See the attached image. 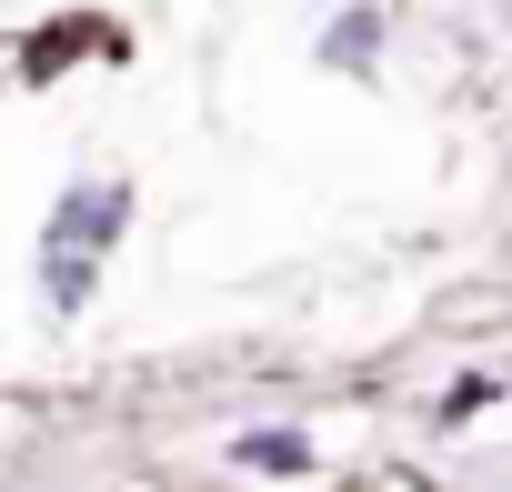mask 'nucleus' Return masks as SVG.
<instances>
[{
	"label": "nucleus",
	"mask_w": 512,
	"mask_h": 492,
	"mask_svg": "<svg viewBox=\"0 0 512 492\" xmlns=\"http://www.w3.org/2000/svg\"><path fill=\"white\" fill-rule=\"evenodd\" d=\"M131 211H141V191H131V181H71V191L51 201V231H41V241H71V252H111V241L131 231Z\"/></svg>",
	"instance_id": "nucleus-1"
},
{
	"label": "nucleus",
	"mask_w": 512,
	"mask_h": 492,
	"mask_svg": "<svg viewBox=\"0 0 512 492\" xmlns=\"http://www.w3.org/2000/svg\"><path fill=\"white\" fill-rule=\"evenodd\" d=\"M111 51H121V31L81 11V21H41V31H31V51H11V61H21V81H61L71 61H111Z\"/></svg>",
	"instance_id": "nucleus-3"
},
{
	"label": "nucleus",
	"mask_w": 512,
	"mask_h": 492,
	"mask_svg": "<svg viewBox=\"0 0 512 492\" xmlns=\"http://www.w3.org/2000/svg\"><path fill=\"white\" fill-rule=\"evenodd\" d=\"M442 322H452V332H472V322H512V302H502V292H452Z\"/></svg>",
	"instance_id": "nucleus-7"
},
{
	"label": "nucleus",
	"mask_w": 512,
	"mask_h": 492,
	"mask_svg": "<svg viewBox=\"0 0 512 492\" xmlns=\"http://www.w3.org/2000/svg\"><path fill=\"white\" fill-rule=\"evenodd\" d=\"M312 51H322V71L372 81V71H382V51H392V11H382V0H342V11H332V31H322Z\"/></svg>",
	"instance_id": "nucleus-2"
},
{
	"label": "nucleus",
	"mask_w": 512,
	"mask_h": 492,
	"mask_svg": "<svg viewBox=\"0 0 512 492\" xmlns=\"http://www.w3.org/2000/svg\"><path fill=\"white\" fill-rule=\"evenodd\" d=\"M0 61H11V41H0Z\"/></svg>",
	"instance_id": "nucleus-8"
},
{
	"label": "nucleus",
	"mask_w": 512,
	"mask_h": 492,
	"mask_svg": "<svg viewBox=\"0 0 512 492\" xmlns=\"http://www.w3.org/2000/svg\"><path fill=\"white\" fill-rule=\"evenodd\" d=\"M492 402H502V372H462V382L442 392V412H432V422H442V432H462V422H472V412H492Z\"/></svg>",
	"instance_id": "nucleus-6"
},
{
	"label": "nucleus",
	"mask_w": 512,
	"mask_h": 492,
	"mask_svg": "<svg viewBox=\"0 0 512 492\" xmlns=\"http://www.w3.org/2000/svg\"><path fill=\"white\" fill-rule=\"evenodd\" d=\"M91 292H101V252L41 241V302H51V312H91Z\"/></svg>",
	"instance_id": "nucleus-5"
},
{
	"label": "nucleus",
	"mask_w": 512,
	"mask_h": 492,
	"mask_svg": "<svg viewBox=\"0 0 512 492\" xmlns=\"http://www.w3.org/2000/svg\"><path fill=\"white\" fill-rule=\"evenodd\" d=\"M231 472L312 482V472H322V452H312V432H302V422H262V432H241V442H231Z\"/></svg>",
	"instance_id": "nucleus-4"
}]
</instances>
